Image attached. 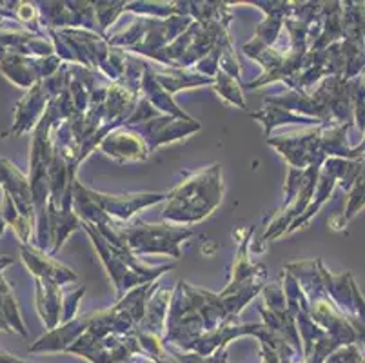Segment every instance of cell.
<instances>
[{
    "label": "cell",
    "instance_id": "cell-1",
    "mask_svg": "<svg viewBox=\"0 0 365 363\" xmlns=\"http://www.w3.org/2000/svg\"><path fill=\"white\" fill-rule=\"evenodd\" d=\"M224 195L220 165H209L191 173L177 188L168 193L162 218L182 227L202 222L220 205Z\"/></svg>",
    "mask_w": 365,
    "mask_h": 363
},
{
    "label": "cell",
    "instance_id": "cell-2",
    "mask_svg": "<svg viewBox=\"0 0 365 363\" xmlns=\"http://www.w3.org/2000/svg\"><path fill=\"white\" fill-rule=\"evenodd\" d=\"M351 124L344 126H322L309 131L294 133L289 136L267 138V144L273 145L294 169H307L311 165L325 164L327 156L333 158L356 160L354 149L345 144V133Z\"/></svg>",
    "mask_w": 365,
    "mask_h": 363
},
{
    "label": "cell",
    "instance_id": "cell-3",
    "mask_svg": "<svg viewBox=\"0 0 365 363\" xmlns=\"http://www.w3.org/2000/svg\"><path fill=\"white\" fill-rule=\"evenodd\" d=\"M81 227L91 236L93 245L97 247L98 256L104 262L106 269H108V275L111 276L115 289H117L118 298H124L128 295L129 289L142 287L145 284H153L157 282L158 276H162L164 272H168L169 269H173V264L165 265H145L142 264L138 256L131 255L125 249L117 247L113 245L111 242L104 238L101 235L97 227L89 222H81Z\"/></svg>",
    "mask_w": 365,
    "mask_h": 363
},
{
    "label": "cell",
    "instance_id": "cell-4",
    "mask_svg": "<svg viewBox=\"0 0 365 363\" xmlns=\"http://www.w3.org/2000/svg\"><path fill=\"white\" fill-rule=\"evenodd\" d=\"M193 235V229L182 225L145 224L142 220H137L135 224L118 222L120 249H125L135 256L169 255L180 258V244Z\"/></svg>",
    "mask_w": 365,
    "mask_h": 363
},
{
    "label": "cell",
    "instance_id": "cell-5",
    "mask_svg": "<svg viewBox=\"0 0 365 363\" xmlns=\"http://www.w3.org/2000/svg\"><path fill=\"white\" fill-rule=\"evenodd\" d=\"M89 200L106 216L115 222H128L133 215L144 208H151L168 200V193H129V195H104L86 188Z\"/></svg>",
    "mask_w": 365,
    "mask_h": 363
},
{
    "label": "cell",
    "instance_id": "cell-6",
    "mask_svg": "<svg viewBox=\"0 0 365 363\" xmlns=\"http://www.w3.org/2000/svg\"><path fill=\"white\" fill-rule=\"evenodd\" d=\"M133 128L148 144L149 153L160 144H169L173 140H178L182 136H187L191 133L198 131L200 124L193 118H178V116L158 115L151 120H145L142 124L128 126Z\"/></svg>",
    "mask_w": 365,
    "mask_h": 363
},
{
    "label": "cell",
    "instance_id": "cell-7",
    "mask_svg": "<svg viewBox=\"0 0 365 363\" xmlns=\"http://www.w3.org/2000/svg\"><path fill=\"white\" fill-rule=\"evenodd\" d=\"M101 149L113 158L120 160V162H131V160L137 162V160H145L149 155L145 140L128 126H122V128L109 133L102 140Z\"/></svg>",
    "mask_w": 365,
    "mask_h": 363
},
{
    "label": "cell",
    "instance_id": "cell-8",
    "mask_svg": "<svg viewBox=\"0 0 365 363\" xmlns=\"http://www.w3.org/2000/svg\"><path fill=\"white\" fill-rule=\"evenodd\" d=\"M24 258L28 260V264L29 267L33 269V272L41 275V278L44 280H51V282H55L56 285L76 282V278H78V276H76L73 271H69L66 265L48 258V256L42 255V252H35L31 251V249L24 247Z\"/></svg>",
    "mask_w": 365,
    "mask_h": 363
},
{
    "label": "cell",
    "instance_id": "cell-9",
    "mask_svg": "<svg viewBox=\"0 0 365 363\" xmlns=\"http://www.w3.org/2000/svg\"><path fill=\"white\" fill-rule=\"evenodd\" d=\"M251 118L260 120L262 124L265 126V135L267 136L271 135V129L282 124H318L317 120L293 115V113L285 111V109L278 108V106L274 104H269V102H265V108H262L260 111L253 113Z\"/></svg>",
    "mask_w": 365,
    "mask_h": 363
},
{
    "label": "cell",
    "instance_id": "cell-10",
    "mask_svg": "<svg viewBox=\"0 0 365 363\" xmlns=\"http://www.w3.org/2000/svg\"><path fill=\"white\" fill-rule=\"evenodd\" d=\"M215 88L220 93L222 98L227 100L229 104L245 109L244 93H242L240 89V80H237L235 76L227 75V73L224 71H218L217 78H215Z\"/></svg>",
    "mask_w": 365,
    "mask_h": 363
},
{
    "label": "cell",
    "instance_id": "cell-11",
    "mask_svg": "<svg viewBox=\"0 0 365 363\" xmlns=\"http://www.w3.org/2000/svg\"><path fill=\"white\" fill-rule=\"evenodd\" d=\"M365 205V156H364V165H361V171L358 175V178L354 180L353 191H351V198L349 204L345 208V215H344V225L360 211L361 208Z\"/></svg>",
    "mask_w": 365,
    "mask_h": 363
},
{
    "label": "cell",
    "instance_id": "cell-12",
    "mask_svg": "<svg viewBox=\"0 0 365 363\" xmlns=\"http://www.w3.org/2000/svg\"><path fill=\"white\" fill-rule=\"evenodd\" d=\"M95 11H97L101 35H104L106 29L115 22V19L122 11H125V2H95Z\"/></svg>",
    "mask_w": 365,
    "mask_h": 363
}]
</instances>
